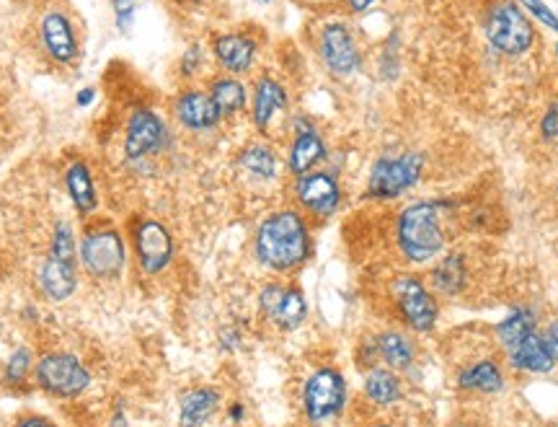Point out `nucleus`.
<instances>
[{"label":"nucleus","instance_id":"obj_42","mask_svg":"<svg viewBox=\"0 0 558 427\" xmlns=\"http://www.w3.org/2000/svg\"><path fill=\"white\" fill-rule=\"evenodd\" d=\"M365 427H393L391 422H372V425H365Z\"/></svg>","mask_w":558,"mask_h":427},{"label":"nucleus","instance_id":"obj_27","mask_svg":"<svg viewBox=\"0 0 558 427\" xmlns=\"http://www.w3.org/2000/svg\"><path fill=\"white\" fill-rule=\"evenodd\" d=\"M238 169L254 182L269 184L279 176V156L272 145L251 143L238 153Z\"/></svg>","mask_w":558,"mask_h":427},{"label":"nucleus","instance_id":"obj_3","mask_svg":"<svg viewBox=\"0 0 558 427\" xmlns=\"http://www.w3.org/2000/svg\"><path fill=\"white\" fill-rule=\"evenodd\" d=\"M78 264L96 283H114L127 267V241L124 233L106 223L86 228L78 244Z\"/></svg>","mask_w":558,"mask_h":427},{"label":"nucleus","instance_id":"obj_8","mask_svg":"<svg viewBox=\"0 0 558 427\" xmlns=\"http://www.w3.org/2000/svg\"><path fill=\"white\" fill-rule=\"evenodd\" d=\"M484 34L496 52L509 57L525 55L535 42L533 21L512 0H496L484 21Z\"/></svg>","mask_w":558,"mask_h":427},{"label":"nucleus","instance_id":"obj_35","mask_svg":"<svg viewBox=\"0 0 558 427\" xmlns=\"http://www.w3.org/2000/svg\"><path fill=\"white\" fill-rule=\"evenodd\" d=\"M540 132L546 140H556L558 138V99L553 101L551 107L546 109L543 120H540Z\"/></svg>","mask_w":558,"mask_h":427},{"label":"nucleus","instance_id":"obj_6","mask_svg":"<svg viewBox=\"0 0 558 427\" xmlns=\"http://www.w3.org/2000/svg\"><path fill=\"white\" fill-rule=\"evenodd\" d=\"M34 381L55 399H78L88 391L93 376L75 352L52 350L34 363Z\"/></svg>","mask_w":558,"mask_h":427},{"label":"nucleus","instance_id":"obj_13","mask_svg":"<svg viewBox=\"0 0 558 427\" xmlns=\"http://www.w3.org/2000/svg\"><path fill=\"white\" fill-rule=\"evenodd\" d=\"M318 52H321L323 65L334 73V76L347 78L362 68V52L354 42V34L349 32L347 24L331 21L321 29L318 39Z\"/></svg>","mask_w":558,"mask_h":427},{"label":"nucleus","instance_id":"obj_14","mask_svg":"<svg viewBox=\"0 0 558 427\" xmlns=\"http://www.w3.org/2000/svg\"><path fill=\"white\" fill-rule=\"evenodd\" d=\"M362 358L372 365L383 363L391 371L403 373L409 371L416 360V347L409 334L398 332V329H385V332L375 334L362 347Z\"/></svg>","mask_w":558,"mask_h":427},{"label":"nucleus","instance_id":"obj_38","mask_svg":"<svg viewBox=\"0 0 558 427\" xmlns=\"http://www.w3.org/2000/svg\"><path fill=\"white\" fill-rule=\"evenodd\" d=\"M543 337H546L548 347H551V352H553V358H556V363H558V319L551 321V327L543 332Z\"/></svg>","mask_w":558,"mask_h":427},{"label":"nucleus","instance_id":"obj_10","mask_svg":"<svg viewBox=\"0 0 558 427\" xmlns=\"http://www.w3.org/2000/svg\"><path fill=\"white\" fill-rule=\"evenodd\" d=\"M292 200L295 208L308 220H329L344 205V189L334 171L316 169L292 182Z\"/></svg>","mask_w":558,"mask_h":427},{"label":"nucleus","instance_id":"obj_22","mask_svg":"<svg viewBox=\"0 0 558 427\" xmlns=\"http://www.w3.org/2000/svg\"><path fill=\"white\" fill-rule=\"evenodd\" d=\"M223 404V391L217 386H194L179 399V427H205Z\"/></svg>","mask_w":558,"mask_h":427},{"label":"nucleus","instance_id":"obj_18","mask_svg":"<svg viewBox=\"0 0 558 427\" xmlns=\"http://www.w3.org/2000/svg\"><path fill=\"white\" fill-rule=\"evenodd\" d=\"M65 192H68V200L75 213H78V218L88 220L99 213L101 197L96 182H93L91 166L86 161H73L65 169Z\"/></svg>","mask_w":558,"mask_h":427},{"label":"nucleus","instance_id":"obj_2","mask_svg":"<svg viewBox=\"0 0 558 427\" xmlns=\"http://www.w3.org/2000/svg\"><path fill=\"white\" fill-rule=\"evenodd\" d=\"M450 208H453L450 200L424 197L398 210L393 236H396V249L403 262H409L411 267H424L445 254V215Z\"/></svg>","mask_w":558,"mask_h":427},{"label":"nucleus","instance_id":"obj_36","mask_svg":"<svg viewBox=\"0 0 558 427\" xmlns=\"http://www.w3.org/2000/svg\"><path fill=\"white\" fill-rule=\"evenodd\" d=\"M11 427H57L50 417H42V415H24L19 420L13 422Z\"/></svg>","mask_w":558,"mask_h":427},{"label":"nucleus","instance_id":"obj_44","mask_svg":"<svg viewBox=\"0 0 558 427\" xmlns=\"http://www.w3.org/2000/svg\"><path fill=\"white\" fill-rule=\"evenodd\" d=\"M453 427H471V425H453Z\"/></svg>","mask_w":558,"mask_h":427},{"label":"nucleus","instance_id":"obj_30","mask_svg":"<svg viewBox=\"0 0 558 427\" xmlns=\"http://www.w3.org/2000/svg\"><path fill=\"white\" fill-rule=\"evenodd\" d=\"M34 373V352L29 347H19V350L13 352L11 358H8L6 368H3V381L8 386H21L26 384V378Z\"/></svg>","mask_w":558,"mask_h":427},{"label":"nucleus","instance_id":"obj_9","mask_svg":"<svg viewBox=\"0 0 558 427\" xmlns=\"http://www.w3.org/2000/svg\"><path fill=\"white\" fill-rule=\"evenodd\" d=\"M132 254H135L137 270L145 277H161L174 264L176 241L174 233L161 220L140 215L132 223L130 231Z\"/></svg>","mask_w":558,"mask_h":427},{"label":"nucleus","instance_id":"obj_23","mask_svg":"<svg viewBox=\"0 0 558 427\" xmlns=\"http://www.w3.org/2000/svg\"><path fill=\"white\" fill-rule=\"evenodd\" d=\"M468 259H465L463 252H447L442 254L440 259H434L432 275H429V288L434 290V296L440 293L445 298H455L460 296L468 285Z\"/></svg>","mask_w":558,"mask_h":427},{"label":"nucleus","instance_id":"obj_45","mask_svg":"<svg viewBox=\"0 0 558 427\" xmlns=\"http://www.w3.org/2000/svg\"><path fill=\"white\" fill-rule=\"evenodd\" d=\"M556 55H558V42H556Z\"/></svg>","mask_w":558,"mask_h":427},{"label":"nucleus","instance_id":"obj_33","mask_svg":"<svg viewBox=\"0 0 558 427\" xmlns=\"http://www.w3.org/2000/svg\"><path fill=\"white\" fill-rule=\"evenodd\" d=\"M202 63H205V50L199 47V44H192L189 50H184V55H181V76L192 78L194 73H199L202 70Z\"/></svg>","mask_w":558,"mask_h":427},{"label":"nucleus","instance_id":"obj_43","mask_svg":"<svg viewBox=\"0 0 558 427\" xmlns=\"http://www.w3.org/2000/svg\"><path fill=\"white\" fill-rule=\"evenodd\" d=\"M256 3H261V6H267V3H272V0H256Z\"/></svg>","mask_w":558,"mask_h":427},{"label":"nucleus","instance_id":"obj_11","mask_svg":"<svg viewBox=\"0 0 558 427\" xmlns=\"http://www.w3.org/2000/svg\"><path fill=\"white\" fill-rule=\"evenodd\" d=\"M171 138H168L166 122L153 112V109H135L124 127V158L130 164H143L148 158L161 156L168 148Z\"/></svg>","mask_w":558,"mask_h":427},{"label":"nucleus","instance_id":"obj_29","mask_svg":"<svg viewBox=\"0 0 558 427\" xmlns=\"http://www.w3.org/2000/svg\"><path fill=\"white\" fill-rule=\"evenodd\" d=\"M207 94L212 96L217 112H220L223 120L225 117H233V114L243 112L248 104L246 86H243V83L233 76H225V78H217V81H212V86Z\"/></svg>","mask_w":558,"mask_h":427},{"label":"nucleus","instance_id":"obj_21","mask_svg":"<svg viewBox=\"0 0 558 427\" xmlns=\"http://www.w3.org/2000/svg\"><path fill=\"white\" fill-rule=\"evenodd\" d=\"M212 55L230 76H243L256 63V42L248 34H223L212 44Z\"/></svg>","mask_w":558,"mask_h":427},{"label":"nucleus","instance_id":"obj_32","mask_svg":"<svg viewBox=\"0 0 558 427\" xmlns=\"http://www.w3.org/2000/svg\"><path fill=\"white\" fill-rule=\"evenodd\" d=\"M114 8V21H117L119 32H130L132 24H135V13H137V0H112Z\"/></svg>","mask_w":558,"mask_h":427},{"label":"nucleus","instance_id":"obj_26","mask_svg":"<svg viewBox=\"0 0 558 427\" xmlns=\"http://www.w3.org/2000/svg\"><path fill=\"white\" fill-rule=\"evenodd\" d=\"M458 389L471 394H499L504 389V371L494 358H478L458 373Z\"/></svg>","mask_w":558,"mask_h":427},{"label":"nucleus","instance_id":"obj_19","mask_svg":"<svg viewBox=\"0 0 558 427\" xmlns=\"http://www.w3.org/2000/svg\"><path fill=\"white\" fill-rule=\"evenodd\" d=\"M509 365L520 373H533V376H546L556 368V358H553L551 347H548L546 337L535 329L533 334H527L525 340L517 342L515 347L507 350Z\"/></svg>","mask_w":558,"mask_h":427},{"label":"nucleus","instance_id":"obj_40","mask_svg":"<svg viewBox=\"0 0 558 427\" xmlns=\"http://www.w3.org/2000/svg\"><path fill=\"white\" fill-rule=\"evenodd\" d=\"M378 0H349V11L352 13H367Z\"/></svg>","mask_w":558,"mask_h":427},{"label":"nucleus","instance_id":"obj_16","mask_svg":"<svg viewBox=\"0 0 558 427\" xmlns=\"http://www.w3.org/2000/svg\"><path fill=\"white\" fill-rule=\"evenodd\" d=\"M174 114L179 125L192 132L215 130L220 120H223L212 96L207 91H199V88H186L184 94L176 99Z\"/></svg>","mask_w":558,"mask_h":427},{"label":"nucleus","instance_id":"obj_15","mask_svg":"<svg viewBox=\"0 0 558 427\" xmlns=\"http://www.w3.org/2000/svg\"><path fill=\"white\" fill-rule=\"evenodd\" d=\"M329 158V148L318 135V130L310 122L295 120V140L287 151V171L290 176H303L308 171H316Z\"/></svg>","mask_w":558,"mask_h":427},{"label":"nucleus","instance_id":"obj_37","mask_svg":"<svg viewBox=\"0 0 558 427\" xmlns=\"http://www.w3.org/2000/svg\"><path fill=\"white\" fill-rule=\"evenodd\" d=\"M243 420H246V407H243V402H230V407H228L230 425H241Z\"/></svg>","mask_w":558,"mask_h":427},{"label":"nucleus","instance_id":"obj_4","mask_svg":"<svg viewBox=\"0 0 558 427\" xmlns=\"http://www.w3.org/2000/svg\"><path fill=\"white\" fill-rule=\"evenodd\" d=\"M427 158L419 151H403L396 156H380L367 174L365 197L375 202H393L409 195L416 184L422 182Z\"/></svg>","mask_w":558,"mask_h":427},{"label":"nucleus","instance_id":"obj_25","mask_svg":"<svg viewBox=\"0 0 558 427\" xmlns=\"http://www.w3.org/2000/svg\"><path fill=\"white\" fill-rule=\"evenodd\" d=\"M362 394L372 407H393V404L401 402L403 396L401 373L391 371L385 365H372V368H367L365 381H362Z\"/></svg>","mask_w":558,"mask_h":427},{"label":"nucleus","instance_id":"obj_41","mask_svg":"<svg viewBox=\"0 0 558 427\" xmlns=\"http://www.w3.org/2000/svg\"><path fill=\"white\" fill-rule=\"evenodd\" d=\"M109 427H130L127 425V415H124L122 409H117L112 415V420H109Z\"/></svg>","mask_w":558,"mask_h":427},{"label":"nucleus","instance_id":"obj_12","mask_svg":"<svg viewBox=\"0 0 558 427\" xmlns=\"http://www.w3.org/2000/svg\"><path fill=\"white\" fill-rule=\"evenodd\" d=\"M259 314L279 332H295L308 319V301L298 285L267 283L259 290Z\"/></svg>","mask_w":558,"mask_h":427},{"label":"nucleus","instance_id":"obj_28","mask_svg":"<svg viewBox=\"0 0 558 427\" xmlns=\"http://www.w3.org/2000/svg\"><path fill=\"white\" fill-rule=\"evenodd\" d=\"M538 329V314L530 306H517L496 324V340L504 350L515 347L517 342H522L527 334H533Z\"/></svg>","mask_w":558,"mask_h":427},{"label":"nucleus","instance_id":"obj_1","mask_svg":"<svg viewBox=\"0 0 558 427\" xmlns=\"http://www.w3.org/2000/svg\"><path fill=\"white\" fill-rule=\"evenodd\" d=\"M313 257L310 220L298 208H277L259 220L254 231V259L274 275L303 270Z\"/></svg>","mask_w":558,"mask_h":427},{"label":"nucleus","instance_id":"obj_17","mask_svg":"<svg viewBox=\"0 0 558 427\" xmlns=\"http://www.w3.org/2000/svg\"><path fill=\"white\" fill-rule=\"evenodd\" d=\"M39 288L50 301L65 303L78 290V259H62L47 254L39 267Z\"/></svg>","mask_w":558,"mask_h":427},{"label":"nucleus","instance_id":"obj_31","mask_svg":"<svg viewBox=\"0 0 558 427\" xmlns=\"http://www.w3.org/2000/svg\"><path fill=\"white\" fill-rule=\"evenodd\" d=\"M520 6L525 8L533 19H538L540 26H546L551 32H558V16L546 6V0H520Z\"/></svg>","mask_w":558,"mask_h":427},{"label":"nucleus","instance_id":"obj_24","mask_svg":"<svg viewBox=\"0 0 558 427\" xmlns=\"http://www.w3.org/2000/svg\"><path fill=\"white\" fill-rule=\"evenodd\" d=\"M287 109V91L285 86L272 76H261L254 88V107H251V117L259 132H267L272 127L274 117Z\"/></svg>","mask_w":558,"mask_h":427},{"label":"nucleus","instance_id":"obj_7","mask_svg":"<svg viewBox=\"0 0 558 427\" xmlns=\"http://www.w3.org/2000/svg\"><path fill=\"white\" fill-rule=\"evenodd\" d=\"M391 296L401 321L411 332L429 334L440 321V303L434 290L424 283V277L414 272H403L393 277Z\"/></svg>","mask_w":558,"mask_h":427},{"label":"nucleus","instance_id":"obj_20","mask_svg":"<svg viewBox=\"0 0 558 427\" xmlns=\"http://www.w3.org/2000/svg\"><path fill=\"white\" fill-rule=\"evenodd\" d=\"M39 29H42L44 50L50 52L52 60H57V63H73L75 57H78V37H75V29L68 16L62 11L44 13Z\"/></svg>","mask_w":558,"mask_h":427},{"label":"nucleus","instance_id":"obj_34","mask_svg":"<svg viewBox=\"0 0 558 427\" xmlns=\"http://www.w3.org/2000/svg\"><path fill=\"white\" fill-rule=\"evenodd\" d=\"M217 340H220V350L223 352H236V350H241V345H243V332L230 324V327L220 329Z\"/></svg>","mask_w":558,"mask_h":427},{"label":"nucleus","instance_id":"obj_5","mask_svg":"<svg viewBox=\"0 0 558 427\" xmlns=\"http://www.w3.org/2000/svg\"><path fill=\"white\" fill-rule=\"evenodd\" d=\"M300 404H303V415L310 425H326L331 420H339L349 404V386L344 373L331 365L316 368L305 378Z\"/></svg>","mask_w":558,"mask_h":427},{"label":"nucleus","instance_id":"obj_39","mask_svg":"<svg viewBox=\"0 0 558 427\" xmlns=\"http://www.w3.org/2000/svg\"><path fill=\"white\" fill-rule=\"evenodd\" d=\"M93 99H96V88H81V91H78V96H75V104H78V107H91L93 104Z\"/></svg>","mask_w":558,"mask_h":427}]
</instances>
